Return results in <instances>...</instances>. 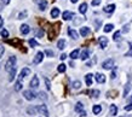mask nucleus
Masks as SVG:
<instances>
[{
    "label": "nucleus",
    "mask_w": 132,
    "mask_h": 117,
    "mask_svg": "<svg viewBox=\"0 0 132 117\" xmlns=\"http://www.w3.org/2000/svg\"><path fill=\"white\" fill-rule=\"evenodd\" d=\"M15 68H16V57L12 56V57H10V58L7 59V62L5 64V70L7 72H10L12 69H15Z\"/></svg>",
    "instance_id": "1"
},
{
    "label": "nucleus",
    "mask_w": 132,
    "mask_h": 117,
    "mask_svg": "<svg viewBox=\"0 0 132 117\" xmlns=\"http://www.w3.org/2000/svg\"><path fill=\"white\" fill-rule=\"evenodd\" d=\"M23 95H24V98H26L27 100H34L35 98H37V94L30 89L24 90V92H23Z\"/></svg>",
    "instance_id": "2"
},
{
    "label": "nucleus",
    "mask_w": 132,
    "mask_h": 117,
    "mask_svg": "<svg viewBox=\"0 0 132 117\" xmlns=\"http://www.w3.org/2000/svg\"><path fill=\"white\" fill-rule=\"evenodd\" d=\"M38 108V112H40L41 115H44L45 117H49L50 115H49V110H47V106L46 105H39V106H37Z\"/></svg>",
    "instance_id": "3"
},
{
    "label": "nucleus",
    "mask_w": 132,
    "mask_h": 117,
    "mask_svg": "<svg viewBox=\"0 0 132 117\" xmlns=\"http://www.w3.org/2000/svg\"><path fill=\"white\" fill-rule=\"evenodd\" d=\"M113 67H114V60L113 59H107V60L103 62V64H102V68L105 69V70H110Z\"/></svg>",
    "instance_id": "4"
},
{
    "label": "nucleus",
    "mask_w": 132,
    "mask_h": 117,
    "mask_svg": "<svg viewBox=\"0 0 132 117\" xmlns=\"http://www.w3.org/2000/svg\"><path fill=\"white\" fill-rule=\"evenodd\" d=\"M30 74V69H28V68H23L22 70H21V72H19V75H18V80L19 81H22L23 79L26 76H28Z\"/></svg>",
    "instance_id": "5"
},
{
    "label": "nucleus",
    "mask_w": 132,
    "mask_h": 117,
    "mask_svg": "<svg viewBox=\"0 0 132 117\" xmlns=\"http://www.w3.org/2000/svg\"><path fill=\"white\" fill-rule=\"evenodd\" d=\"M42 59H44V52H38L37 54H35V58H34V60H33V63L34 64H40L41 62H42Z\"/></svg>",
    "instance_id": "6"
},
{
    "label": "nucleus",
    "mask_w": 132,
    "mask_h": 117,
    "mask_svg": "<svg viewBox=\"0 0 132 117\" xmlns=\"http://www.w3.org/2000/svg\"><path fill=\"white\" fill-rule=\"evenodd\" d=\"M98 44H100L101 48H105L107 45H108V39L105 36H100L98 37Z\"/></svg>",
    "instance_id": "7"
},
{
    "label": "nucleus",
    "mask_w": 132,
    "mask_h": 117,
    "mask_svg": "<svg viewBox=\"0 0 132 117\" xmlns=\"http://www.w3.org/2000/svg\"><path fill=\"white\" fill-rule=\"evenodd\" d=\"M35 3H38L39 9H40L41 11H45L46 7H47V1H46V0H35Z\"/></svg>",
    "instance_id": "8"
},
{
    "label": "nucleus",
    "mask_w": 132,
    "mask_h": 117,
    "mask_svg": "<svg viewBox=\"0 0 132 117\" xmlns=\"http://www.w3.org/2000/svg\"><path fill=\"white\" fill-rule=\"evenodd\" d=\"M62 17H63L64 21H69V19H73L74 14L72 11H64L63 15H62Z\"/></svg>",
    "instance_id": "9"
},
{
    "label": "nucleus",
    "mask_w": 132,
    "mask_h": 117,
    "mask_svg": "<svg viewBox=\"0 0 132 117\" xmlns=\"http://www.w3.org/2000/svg\"><path fill=\"white\" fill-rule=\"evenodd\" d=\"M30 88H38L39 87V79H38V76H34L30 80Z\"/></svg>",
    "instance_id": "10"
},
{
    "label": "nucleus",
    "mask_w": 132,
    "mask_h": 117,
    "mask_svg": "<svg viewBox=\"0 0 132 117\" xmlns=\"http://www.w3.org/2000/svg\"><path fill=\"white\" fill-rule=\"evenodd\" d=\"M95 77H96V81L98 82V83H104L105 82V76L103 74H101V72H97Z\"/></svg>",
    "instance_id": "11"
},
{
    "label": "nucleus",
    "mask_w": 132,
    "mask_h": 117,
    "mask_svg": "<svg viewBox=\"0 0 132 117\" xmlns=\"http://www.w3.org/2000/svg\"><path fill=\"white\" fill-rule=\"evenodd\" d=\"M19 30H21V34H23V35H27L28 33L30 32V28H29V25H28V24H22Z\"/></svg>",
    "instance_id": "12"
},
{
    "label": "nucleus",
    "mask_w": 132,
    "mask_h": 117,
    "mask_svg": "<svg viewBox=\"0 0 132 117\" xmlns=\"http://www.w3.org/2000/svg\"><path fill=\"white\" fill-rule=\"evenodd\" d=\"M114 10H115V5L112 4V5H107L104 9H103V11H104L105 14H112V12H114Z\"/></svg>",
    "instance_id": "13"
},
{
    "label": "nucleus",
    "mask_w": 132,
    "mask_h": 117,
    "mask_svg": "<svg viewBox=\"0 0 132 117\" xmlns=\"http://www.w3.org/2000/svg\"><path fill=\"white\" fill-rule=\"evenodd\" d=\"M90 33H91V30H90V28H87V27H82L81 29H80V35L84 36V37L87 36Z\"/></svg>",
    "instance_id": "14"
},
{
    "label": "nucleus",
    "mask_w": 132,
    "mask_h": 117,
    "mask_svg": "<svg viewBox=\"0 0 132 117\" xmlns=\"http://www.w3.org/2000/svg\"><path fill=\"white\" fill-rule=\"evenodd\" d=\"M68 34L72 39H74V40H78V39H79V34H78L74 29H68Z\"/></svg>",
    "instance_id": "15"
},
{
    "label": "nucleus",
    "mask_w": 132,
    "mask_h": 117,
    "mask_svg": "<svg viewBox=\"0 0 132 117\" xmlns=\"http://www.w3.org/2000/svg\"><path fill=\"white\" fill-rule=\"evenodd\" d=\"M89 57H90V51L89 50H84L81 52V54H80V58H81L82 60H86Z\"/></svg>",
    "instance_id": "16"
},
{
    "label": "nucleus",
    "mask_w": 132,
    "mask_h": 117,
    "mask_svg": "<svg viewBox=\"0 0 132 117\" xmlns=\"http://www.w3.org/2000/svg\"><path fill=\"white\" fill-rule=\"evenodd\" d=\"M86 11H87V4L86 3H82V4L79 6V12L84 15V14H86Z\"/></svg>",
    "instance_id": "17"
},
{
    "label": "nucleus",
    "mask_w": 132,
    "mask_h": 117,
    "mask_svg": "<svg viewBox=\"0 0 132 117\" xmlns=\"http://www.w3.org/2000/svg\"><path fill=\"white\" fill-rule=\"evenodd\" d=\"M65 45H67V42H65L64 39H61V40L57 42V47H58L59 50H64V48H65Z\"/></svg>",
    "instance_id": "18"
},
{
    "label": "nucleus",
    "mask_w": 132,
    "mask_h": 117,
    "mask_svg": "<svg viewBox=\"0 0 132 117\" xmlns=\"http://www.w3.org/2000/svg\"><path fill=\"white\" fill-rule=\"evenodd\" d=\"M37 112H38V108L30 106V108H28V109H27V113H28V115H30V116H33V115H35Z\"/></svg>",
    "instance_id": "19"
},
{
    "label": "nucleus",
    "mask_w": 132,
    "mask_h": 117,
    "mask_svg": "<svg viewBox=\"0 0 132 117\" xmlns=\"http://www.w3.org/2000/svg\"><path fill=\"white\" fill-rule=\"evenodd\" d=\"M109 113L112 115V116H115V115L118 113V108H116V105H110Z\"/></svg>",
    "instance_id": "20"
},
{
    "label": "nucleus",
    "mask_w": 132,
    "mask_h": 117,
    "mask_svg": "<svg viewBox=\"0 0 132 117\" xmlns=\"http://www.w3.org/2000/svg\"><path fill=\"white\" fill-rule=\"evenodd\" d=\"M58 16H59V9L55 7V9L51 10V17H52V18H57Z\"/></svg>",
    "instance_id": "21"
},
{
    "label": "nucleus",
    "mask_w": 132,
    "mask_h": 117,
    "mask_svg": "<svg viewBox=\"0 0 132 117\" xmlns=\"http://www.w3.org/2000/svg\"><path fill=\"white\" fill-rule=\"evenodd\" d=\"M92 77H93V75H92V74H87L86 76H85V81H86V85L87 86H91L92 85Z\"/></svg>",
    "instance_id": "22"
},
{
    "label": "nucleus",
    "mask_w": 132,
    "mask_h": 117,
    "mask_svg": "<svg viewBox=\"0 0 132 117\" xmlns=\"http://www.w3.org/2000/svg\"><path fill=\"white\" fill-rule=\"evenodd\" d=\"M92 111H93L95 115H98V113H101V111H102V106H101V105H95V106L92 108Z\"/></svg>",
    "instance_id": "23"
},
{
    "label": "nucleus",
    "mask_w": 132,
    "mask_h": 117,
    "mask_svg": "<svg viewBox=\"0 0 132 117\" xmlns=\"http://www.w3.org/2000/svg\"><path fill=\"white\" fill-rule=\"evenodd\" d=\"M79 56H80V51L79 50H74L72 53H70V58L72 59H76L79 58Z\"/></svg>",
    "instance_id": "24"
},
{
    "label": "nucleus",
    "mask_w": 132,
    "mask_h": 117,
    "mask_svg": "<svg viewBox=\"0 0 132 117\" xmlns=\"http://www.w3.org/2000/svg\"><path fill=\"white\" fill-rule=\"evenodd\" d=\"M75 111H76V112H82V111H84V105H82L81 103H78L76 105H75Z\"/></svg>",
    "instance_id": "25"
},
{
    "label": "nucleus",
    "mask_w": 132,
    "mask_h": 117,
    "mask_svg": "<svg viewBox=\"0 0 132 117\" xmlns=\"http://www.w3.org/2000/svg\"><path fill=\"white\" fill-rule=\"evenodd\" d=\"M22 87H23V85H22V81H17L16 82V85H15V90L16 92H19V90L22 89Z\"/></svg>",
    "instance_id": "26"
},
{
    "label": "nucleus",
    "mask_w": 132,
    "mask_h": 117,
    "mask_svg": "<svg viewBox=\"0 0 132 117\" xmlns=\"http://www.w3.org/2000/svg\"><path fill=\"white\" fill-rule=\"evenodd\" d=\"M131 89V83L128 82L127 85L125 86V89H124V97H127V94H128V90Z\"/></svg>",
    "instance_id": "27"
},
{
    "label": "nucleus",
    "mask_w": 132,
    "mask_h": 117,
    "mask_svg": "<svg viewBox=\"0 0 132 117\" xmlns=\"http://www.w3.org/2000/svg\"><path fill=\"white\" fill-rule=\"evenodd\" d=\"M10 74V76H9V80L10 81H14V79H15V76H16V68L15 69H12L11 71L9 72Z\"/></svg>",
    "instance_id": "28"
},
{
    "label": "nucleus",
    "mask_w": 132,
    "mask_h": 117,
    "mask_svg": "<svg viewBox=\"0 0 132 117\" xmlns=\"http://www.w3.org/2000/svg\"><path fill=\"white\" fill-rule=\"evenodd\" d=\"M113 28H114V25L113 24H105V27H104V33H109V32H112L113 30Z\"/></svg>",
    "instance_id": "29"
},
{
    "label": "nucleus",
    "mask_w": 132,
    "mask_h": 117,
    "mask_svg": "<svg viewBox=\"0 0 132 117\" xmlns=\"http://www.w3.org/2000/svg\"><path fill=\"white\" fill-rule=\"evenodd\" d=\"M91 95H92V98L97 99V98L100 97V90H98V89H93V90H91Z\"/></svg>",
    "instance_id": "30"
},
{
    "label": "nucleus",
    "mask_w": 132,
    "mask_h": 117,
    "mask_svg": "<svg viewBox=\"0 0 132 117\" xmlns=\"http://www.w3.org/2000/svg\"><path fill=\"white\" fill-rule=\"evenodd\" d=\"M38 98L41 100H46L47 99V95H46L45 92H40V93H38Z\"/></svg>",
    "instance_id": "31"
},
{
    "label": "nucleus",
    "mask_w": 132,
    "mask_h": 117,
    "mask_svg": "<svg viewBox=\"0 0 132 117\" xmlns=\"http://www.w3.org/2000/svg\"><path fill=\"white\" fill-rule=\"evenodd\" d=\"M120 35H121V32H115L113 35V40L114 41H119L120 40Z\"/></svg>",
    "instance_id": "32"
},
{
    "label": "nucleus",
    "mask_w": 132,
    "mask_h": 117,
    "mask_svg": "<svg viewBox=\"0 0 132 117\" xmlns=\"http://www.w3.org/2000/svg\"><path fill=\"white\" fill-rule=\"evenodd\" d=\"M65 69H67V67H65V64H59L58 68H57V70H58V72H64V71H65Z\"/></svg>",
    "instance_id": "33"
},
{
    "label": "nucleus",
    "mask_w": 132,
    "mask_h": 117,
    "mask_svg": "<svg viewBox=\"0 0 132 117\" xmlns=\"http://www.w3.org/2000/svg\"><path fill=\"white\" fill-rule=\"evenodd\" d=\"M72 86H73L74 89H79V88L81 87V82H80V81H74Z\"/></svg>",
    "instance_id": "34"
},
{
    "label": "nucleus",
    "mask_w": 132,
    "mask_h": 117,
    "mask_svg": "<svg viewBox=\"0 0 132 117\" xmlns=\"http://www.w3.org/2000/svg\"><path fill=\"white\" fill-rule=\"evenodd\" d=\"M44 34H45V33H44V30H42V29H38L37 32H35V36H37V37H42V36H44Z\"/></svg>",
    "instance_id": "35"
},
{
    "label": "nucleus",
    "mask_w": 132,
    "mask_h": 117,
    "mask_svg": "<svg viewBox=\"0 0 132 117\" xmlns=\"http://www.w3.org/2000/svg\"><path fill=\"white\" fill-rule=\"evenodd\" d=\"M29 45H30V47H35V46H38L39 44H38L34 39H30V40H29Z\"/></svg>",
    "instance_id": "36"
},
{
    "label": "nucleus",
    "mask_w": 132,
    "mask_h": 117,
    "mask_svg": "<svg viewBox=\"0 0 132 117\" xmlns=\"http://www.w3.org/2000/svg\"><path fill=\"white\" fill-rule=\"evenodd\" d=\"M95 24H96V30H98V29H100V27H101V24H102V21H101V19H96Z\"/></svg>",
    "instance_id": "37"
},
{
    "label": "nucleus",
    "mask_w": 132,
    "mask_h": 117,
    "mask_svg": "<svg viewBox=\"0 0 132 117\" xmlns=\"http://www.w3.org/2000/svg\"><path fill=\"white\" fill-rule=\"evenodd\" d=\"M128 30H130V24H125L123 27V30L121 32L123 33H128Z\"/></svg>",
    "instance_id": "38"
},
{
    "label": "nucleus",
    "mask_w": 132,
    "mask_h": 117,
    "mask_svg": "<svg viewBox=\"0 0 132 117\" xmlns=\"http://www.w3.org/2000/svg\"><path fill=\"white\" fill-rule=\"evenodd\" d=\"M1 36H3V37H5V39H6V37L9 36V32H7L6 29H3V30H1Z\"/></svg>",
    "instance_id": "39"
},
{
    "label": "nucleus",
    "mask_w": 132,
    "mask_h": 117,
    "mask_svg": "<svg viewBox=\"0 0 132 117\" xmlns=\"http://www.w3.org/2000/svg\"><path fill=\"white\" fill-rule=\"evenodd\" d=\"M27 17V11H23V12H21V14L18 15V18L19 19H23V18Z\"/></svg>",
    "instance_id": "40"
},
{
    "label": "nucleus",
    "mask_w": 132,
    "mask_h": 117,
    "mask_svg": "<svg viewBox=\"0 0 132 117\" xmlns=\"http://www.w3.org/2000/svg\"><path fill=\"white\" fill-rule=\"evenodd\" d=\"M45 54L47 56V57H53V51H51V50H46L45 51Z\"/></svg>",
    "instance_id": "41"
},
{
    "label": "nucleus",
    "mask_w": 132,
    "mask_h": 117,
    "mask_svg": "<svg viewBox=\"0 0 132 117\" xmlns=\"http://www.w3.org/2000/svg\"><path fill=\"white\" fill-rule=\"evenodd\" d=\"M45 83H46V88H47V89H50L51 83H50V81H49V79H47V77H45Z\"/></svg>",
    "instance_id": "42"
},
{
    "label": "nucleus",
    "mask_w": 132,
    "mask_h": 117,
    "mask_svg": "<svg viewBox=\"0 0 132 117\" xmlns=\"http://www.w3.org/2000/svg\"><path fill=\"white\" fill-rule=\"evenodd\" d=\"M4 52H5V47L3 45H0V59H1V57H3Z\"/></svg>",
    "instance_id": "43"
},
{
    "label": "nucleus",
    "mask_w": 132,
    "mask_h": 117,
    "mask_svg": "<svg viewBox=\"0 0 132 117\" xmlns=\"http://www.w3.org/2000/svg\"><path fill=\"white\" fill-rule=\"evenodd\" d=\"M131 110H132V104L130 103L128 105H126V106H125V111H131Z\"/></svg>",
    "instance_id": "44"
},
{
    "label": "nucleus",
    "mask_w": 132,
    "mask_h": 117,
    "mask_svg": "<svg viewBox=\"0 0 132 117\" xmlns=\"http://www.w3.org/2000/svg\"><path fill=\"white\" fill-rule=\"evenodd\" d=\"M101 4V0H92V5L93 6H97V5Z\"/></svg>",
    "instance_id": "45"
},
{
    "label": "nucleus",
    "mask_w": 132,
    "mask_h": 117,
    "mask_svg": "<svg viewBox=\"0 0 132 117\" xmlns=\"http://www.w3.org/2000/svg\"><path fill=\"white\" fill-rule=\"evenodd\" d=\"M84 21V18H80V19H76V21H74V24H79L80 22H82Z\"/></svg>",
    "instance_id": "46"
},
{
    "label": "nucleus",
    "mask_w": 132,
    "mask_h": 117,
    "mask_svg": "<svg viewBox=\"0 0 132 117\" xmlns=\"http://www.w3.org/2000/svg\"><path fill=\"white\" fill-rule=\"evenodd\" d=\"M110 77H112L113 80H114V79H115V77H116V72H115V70H114V71L112 72V75H110Z\"/></svg>",
    "instance_id": "47"
},
{
    "label": "nucleus",
    "mask_w": 132,
    "mask_h": 117,
    "mask_svg": "<svg viewBox=\"0 0 132 117\" xmlns=\"http://www.w3.org/2000/svg\"><path fill=\"white\" fill-rule=\"evenodd\" d=\"M59 58H61V60H64V59L67 58V54H61V57H59Z\"/></svg>",
    "instance_id": "48"
},
{
    "label": "nucleus",
    "mask_w": 132,
    "mask_h": 117,
    "mask_svg": "<svg viewBox=\"0 0 132 117\" xmlns=\"http://www.w3.org/2000/svg\"><path fill=\"white\" fill-rule=\"evenodd\" d=\"M126 56H131L132 57V47H130V50H128V52L126 53Z\"/></svg>",
    "instance_id": "49"
},
{
    "label": "nucleus",
    "mask_w": 132,
    "mask_h": 117,
    "mask_svg": "<svg viewBox=\"0 0 132 117\" xmlns=\"http://www.w3.org/2000/svg\"><path fill=\"white\" fill-rule=\"evenodd\" d=\"M3 24H4V19H3L1 16H0V29H1V27H3Z\"/></svg>",
    "instance_id": "50"
},
{
    "label": "nucleus",
    "mask_w": 132,
    "mask_h": 117,
    "mask_svg": "<svg viewBox=\"0 0 132 117\" xmlns=\"http://www.w3.org/2000/svg\"><path fill=\"white\" fill-rule=\"evenodd\" d=\"M1 1H3L4 4H9V3H10V0H1Z\"/></svg>",
    "instance_id": "51"
},
{
    "label": "nucleus",
    "mask_w": 132,
    "mask_h": 117,
    "mask_svg": "<svg viewBox=\"0 0 132 117\" xmlns=\"http://www.w3.org/2000/svg\"><path fill=\"white\" fill-rule=\"evenodd\" d=\"M70 1H72L73 4H75V3H78V0H70Z\"/></svg>",
    "instance_id": "52"
},
{
    "label": "nucleus",
    "mask_w": 132,
    "mask_h": 117,
    "mask_svg": "<svg viewBox=\"0 0 132 117\" xmlns=\"http://www.w3.org/2000/svg\"><path fill=\"white\" fill-rule=\"evenodd\" d=\"M131 46H132V44H131Z\"/></svg>",
    "instance_id": "53"
}]
</instances>
